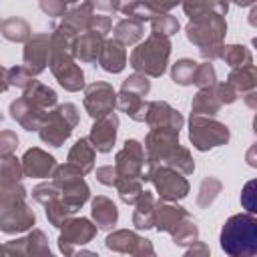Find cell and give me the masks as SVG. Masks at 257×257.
<instances>
[{
	"instance_id": "cell-1",
	"label": "cell",
	"mask_w": 257,
	"mask_h": 257,
	"mask_svg": "<svg viewBox=\"0 0 257 257\" xmlns=\"http://www.w3.org/2000/svg\"><path fill=\"white\" fill-rule=\"evenodd\" d=\"M219 245L229 257H253L257 253V219L253 213L231 215L219 235Z\"/></svg>"
},
{
	"instance_id": "cell-2",
	"label": "cell",
	"mask_w": 257,
	"mask_h": 257,
	"mask_svg": "<svg viewBox=\"0 0 257 257\" xmlns=\"http://www.w3.org/2000/svg\"><path fill=\"white\" fill-rule=\"evenodd\" d=\"M171 38L151 32L143 42H139L128 58V64L135 72H141L149 78H159L165 74L171 58Z\"/></svg>"
},
{
	"instance_id": "cell-3",
	"label": "cell",
	"mask_w": 257,
	"mask_h": 257,
	"mask_svg": "<svg viewBox=\"0 0 257 257\" xmlns=\"http://www.w3.org/2000/svg\"><path fill=\"white\" fill-rule=\"evenodd\" d=\"M78 124V108L72 102L56 104L54 108L46 110L44 120L38 128V137L48 147H62L64 141L70 139L74 126Z\"/></svg>"
},
{
	"instance_id": "cell-4",
	"label": "cell",
	"mask_w": 257,
	"mask_h": 257,
	"mask_svg": "<svg viewBox=\"0 0 257 257\" xmlns=\"http://www.w3.org/2000/svg\"><path fill=\"white\" fill-rule=\"evenodd\" d=\"M231 139V131L225 122L217 120L215 116H205V114H191L189 118V141L191 145L205 153L215 147L227 145Z\"/></svg>"
},
{
	"instance_id": "cell-5",
	"label": "cell",
	"mask_w": 257,
	"mask_h": 257,
	"mask_svg": "<svg viewBox=\"0 0 257 257\" xmlns=\"http://www.w3.org/2000/svg\"><path fill=\"white\" fill-rule=\"evenodd\" d=\"M52 181L58 187V197L76 211L90 199V189L84 181V175L70 163L56 165L52 171Z\"/></svg>"
},
{
	"instance_id": "cell-6",
	"label": "cell",
	"mask_w": 257,
	"mask_h": 257,
	"mask_svg": "<svg viewBox=\"0 0 257 257\" xmlns=\"http://www.w3.org/2000/svg\"><path fill=\"white\" fill-rule=\"evenodd\" d=\"M225 34H227L225 16H221L217 12H209V14H201L197 18H191L185 26L187 40L191 44H195L197 48L223 44Z\"/></svg>"
},
{
	"instance_id": "cell-7",
	"label": "cell",
	"mask_w": 257,
	"mask_h": 257,
	"mask_svg": "<svg viewBox=\"0 0 257 257\" xmlns=\"http://www.w3.org/2000/svg\"><path fill=\"white\" fill-rule=\"evenodd\" d=\"M153 167L155 165L145 155L143 143L137 139H126L122 149L114 157V169H116L118 177H135V179H141L143 183H147Z\"/></svg>"
},
{
	"instance_id": "cell-8",
	"label": "cell",
	"mask_w": 257,
	"mask_h": 257,
	"mask_svg": "<svg viewBox=\"0 0 257 257\" xmlns=\"http://www.w3.org/2000/svg\"><path fill=\"white\" fill-rule=\"evenodd\" d=\"M48 68L58 80V84L68 92H78L84 88V72L76 64V58L70 52L50 48L48 54Z\"/></svg>"
},
{
	"instance_id": "cell-9",
	"label": "cell",
	"mask_w": 257,
	"mask_h": 257,
	"mask_svg": "<svg viewBox=\"0 0 257 257\" xmlns=\"http://www.w3.org/2000/svg\"><path fill=\"white\" fill-rule=\"evenodd\" d=\"M98 227L94 221L86 217H70L62 223L60 235H58V249L64 255H74L78 247L90 243L96 235Z\"/></svg>"
},
{
	"instance_id": "cell-10",
	"label": "cell",
	"mask_w": 257,
	"mask_h": 257,
	"mask_svg": "<svg viewBox=\"0 0 257 257\" xmlns=\"http://www.w3.org/2000/svg\"><path fill=\"white\" fill-rule=\"evenodd\" d=\"M149 181L153 183L157 195L165 201H181L189 195V189H191L185 175L167 165H155Z\"/></svg>"
},
{
	"instance_id": "cell-11",
	"label": "cell",
	"mask_w": 257,
	"mask_h": 257,
	"mask_svg": "<svg viewBox=\"0 0 257 257\" xmlns=\"http://www.w3.org/2000/svg\"><path fill=\"white\" fill-rule=\"evenodd\" d=\"M84 110L90 118H100L114 110L116 106V90L112 84L104 80H94L84 86Z\"/></svg>"
},
{
	"instance_id": "cell-12",
	"label": "cell",
	"mask_w": 257,
	"mask_h": 257,
	"mask_svg": "<svg viewBox=\"0 0 257 257\" xmlns=\"http://www.w3.org/2000/svg\"><path fill=\"white\" fill-rule=\"evenodd\" d=\"M104 245L108 251H114V253H128L135 257H153L155 255L153 243L131 229H116V231L108 233L104 239Z\"/></svg>"
},
{
	"instance_id": "cell-13",
	"label": "cell",
	"mask_w": 257,
	"mask_h": 257,
	"mask_svg": "<svg viewBox=\"0 0 257 257\" xmlns=\"http://www.w3.org/2000/svg\"><path fill=\"white\" fill-rule=\"evenodd\" d=\"M179 133L177 128L169 126H151V131L145 137V155L153 165H161L163 159L177 147L179 143Z\"/></svg>"
},
{
	"instance_id": "cell-14",
	"label": "cell",
	"mask_w": 257,
	"mask_h": 257,
	"mask_svg": "<svg viewBox=\"0 0 257 257\" xmlns=\"http://www.w3.org/2000/svg\"><path fill=\"white\" fill-rule=\"evenodd\" d=\"M36 223V215L32 211V207L24 201H14L10 205H6L4 209H0V231L6 235H18L24 233L28 229H32V225Z\"/></svg>"
},
{
	"instance_id": "cell-15",
	"label": "cell",
	"mask_w": 257,
	"mask_h": 257,
	"mask_svg": "<svg viewBox=\"0 0 257 257\" xmlns=\"http://www.w3.org/2000/svg\"><path fill=\"white\" fill-rule=\"evenodd\" d=\"M48 54H50V34L48 32H36L24 42L22 60H24V66L30 70L32 76L46 70Z\"/></svg>"
},
{
	"instance_id": "cell-16",
	"label": "cell",
	"mask_w": 257,
	"mask_h": 257,
	"mask_svg": "<svg viewBox=\"0 0 257 257\" xmlns=\"http://www.w3.org/2000/svg\"><path fill=\"white\" fill-rule=\"evenodd\" d=\"M116 135H118V116L112 110L100 118H94L88 141L92 143L96 153H110L116 143Z\"/></svg>"
},
{
	"instance_id": "cell-17",
	"label": "cell",
	"mask_w": 257,
	"mask_h": 257,
	"mask_svg": "<svg viewBox=\"0 0 257 257\" xmlns=\"http://www.w3.org/2000/svg\"><path fill=\"white\" fill-rule=\"evenodd\" d=\"M96 10H110L108 0H82L80 4L68 8L60 18V24L70 28L74 34H80L88 30V20Z\"/></svg>"
},
{
	"instance_id": "cell-18",
	"label": "cell",
	"mask_w": 257,
	"mask_h": 257,
	"mask_svg": "<svg viewBox=\"0 0 257 257\" xmlns=\"http://www.w3.org/2000/svg\"><path fill=\"white\" fill-rule=\"evenodd\" d=\"M20 163H22L24 177H30V179H48L52 177V171L56 167V159L38 147L28 149L20 159Z\"/></svg>"
},
{
	"instance_id": "cell-19",
	"label": "cell",
	"mask_w": 257,
	"mask_h": 257,
	"mask_svg": "<svg viewBox=\"0 0 257 257\" xmlns=\"http://www.w3.org/2000/svg\"><path fill=\"white\" fill-rule=\"evenodd\" d=\"M8 112H10V116H12L24 131H30V133H32V131L38 133V128H40V124H42V120H44V114H46L44 108L36 106V104L30 102L26 96H18L16 100H12Z\"/></svg>"
},
{
	"instance_id": "cell-20",
	"label": "cell",
	"mask_w": 257,
	"mask_h": 257,
	"mask_svg": "<svg viewBox=\"0 0 257 257\" xmlns=\"http://www.w3.org/2000/svg\"><path fill=\"white\" fill-rule=\"evenodd\" d=\"M145 122L149 126H169V128L181 131L183 124H185V118L169 102H165V100H151V102H147Z\"/></svg>"
},
{
	"instance_id": "cell-21",
	"label": "cell",
	"mask_w": 257,
	"mask_h": 257,
	"mask_svg": "<svg viewBox=\"0 0 257 257\" xmlns=\"http://www.w3.org/2000/svg\"><path fill=\"white\" fill-rule=\"evenodd\" d=\"M4 247H6V255H48L50 257L48 239L40 229H32L26 237L8 241Z\"/></svg>"
},
{
	"instance_id": "cell-22",
	"label": "cell",
	"mask_w": 257,
	"mask_h": 257,
	"mask_svg": "<svg viewBox=\"0 0 257 257\" xmlns=\"http://www.w3.org/2000/svg\"><path fill=\"white\" fill-rule=\"evenodd\" d=\"M185 217H189V211L181 207L177 201H155V229L163 233H171Z\"/></svg>"
},
{
	"instance_id": "cell-23",
	"label": "cell",
	"mask_w": 257,
	"mask_h": 257,
	"mask_svg": "<svg viewBox=\"0 0 257 257\" xmlns=\"http://www.w3.org/2000/svg\"><path fill=\"white\" fill-rule=\"evenodd\" d=\"M100 68L104 72H110V74H118L124 70L126 66V50L124 46L114 40V38H104L102 40V46L98 50V56H96Z\"/></svg>"
},
{
	"instance_id": "cell-24",
	"label": "cell",
	"mask_w": 257,
	"mask_h": 257,
	"mask_svg": "<svg viewBox=\"0 0 257 257\" xmlns=\"http://www.w3.org/2000/svg\"><path fill=\"white\" fill-rule=\"evenodd\" d=\"M102 40H104V36L94 30H84V32L76 34L74 46H72V56L80 62H94L98 56V50L102 46Z\"/></svg>"
},
{
	"instance_id": "cell-25",
	"label": "cell",
	"mask_w": 257,
	"mask_h": 257,
	"mask_svg": "<svg viewBox=\"0 0 257 257\" xmlns=\"http://www.w3.org/2000/svg\"><path fill=\"white\" fill-rule=\"evenodd\" d=\"M94 159H96V151L92 147V143L88 141V137H80L68 151L66 163L74 165L82 175L92 173L94 169Z\"/></svg>"
},
{
	"instance_id": "cell-26",
	"label": "cell",
	"mask_w": 257,
	"mask_h": 257,
	"mask_svg": "<svg viewBox=\"0 0 257 257\" xmlns=\"http://www.w3.org/2000/svg\"><path fill=\"white\" fill-rule=\"evenodd\" d=\"M90 215H92V221L98 229H112L118 221V209L116 205L112 203V199L104 197V195H96L92 201H90Z\"/></svg>"
},
{
	"instance_id": "cell-27",
	"label": "cell",
	"mask_w": 257,
	"mask_h": 257,
	"mask_svg": "<svg viewBox=\"0 0 257 257\" xmlns=\"http://www.w3.org/2000/svg\"><path fill=\"white\" fill-rule=\"evenodd\" d=\"M133 225L139 231H149L155 227V195L145 191L139 195L133 211Z\"/></svg>"
},
{
	"instance_id": "cell-28",
	"label": "cell",
	"mask_w": 257,
	"mask_h": 257,
	"mask_svg": "<svg viewBox=\"0 0 257 257\" xmlns=\"http://www.w3.org/2000/svg\"><path fill=\"white\" fill-rule=\"evenodd\" d=\"M116 106L128 118H133L137 122H145V114H147V100H145V96L120 88L116 92Z\"/></svg>"
},
{
	"instance_id": "cell-29",
	"label": "cell",
	"mask_w": 257,
	"mask_h": 257,
	"mask_svg": "<svg viewBox=\"0 0 257 257\" xmlns=\"http://www.w3.org/2000/svg\"><path fill=\"white\" fill-rule=\"evenodd\" d=\"M22 96H26L30 102H34L36 106H40V108H44V110L54 108L56 102H58V96H56L54 88H50L48 84H44V82H40V80H36V78H32V80L26 84Z\"/></svg>"
},
{
	"instance_id": "cell-30",
	"label": "cell",
	"mask_w": 257,
	"mask_h": 257,
	"mask_svg": "<svg viewBox=\"0 0 257 257\" xmlns=\"http://www.w3.org/2000/svg\"><path fill=\"white\" fill-rule=\"evenodd\" d=\"M221 100L217 96V90H215V84L213 86H205V88H199L197 94L193 96V102H191V114H205V116H215L221 108Z\"/></svg>"
},
{
	"instance_id": "cell-31",
	"label": "cell",
	"mask_w": 257,
	"mask_h": 257,
	"mask_svg": "<svg viewBox=\"0 0 257 257\" xmlns=\"http://www.w3.org/2000/svg\"><path fill=\"white\" fill-rule=\"evenodd\" d=\"M112 36L114 40H118L122 46H131V44H137L143 36H145V22L137 20V18H122L114 24V30H112Z\"/></svg>"
},
{
	"instance_id": "cell-32",
	"label": "cell",
	"mask_w": 257,
	"mask_h": 257,
	"mask_svg": "<svg viewBox=\"0 0 257 257\" xmlns=\"http://www.w3.org/2000/svg\"><path fill=\"white\" fill-rule=\"evenodd\" d=\"M227 82L239 94H245L249 90H255L257 88V68H255V64H245V66L231 68V72L227 76Z\"/></svg>"
},
{
	"instance_id": "cell-33",
	"label": "cell",
	"mask_w": 257,
	"mask_h": 257,
	"mask_svg": "<svg viewBox=\"0 0 257 257\" xmlns=\"http://www.w3.org/2000/svg\"><path fill=\"white\" fill-rule=\"evenodd\" d=\"M181 6L185 10V14L191 18H197L201 14H209V12H217L221 16H225L229 12V2L227 0H181Z\"/></svg>"
},
{
	"instance_id": "cell-34",
	"label": "cell",
	"mask_w": 257,
	"mask_h": 257,
	"mask_svg": "<svg viewBox=\"0 0 257 257\" xmlns=\"http://www.w3.org/2000/svg\"><path fill=\"white\" fill-rule=\"evenodd\" d=\"M0 32H2V36L6 40H10V42H22V44L32 36L30 24L24 18H20V16H12V18L2 20Z\"/></svg>"
},
{
	"instance_id": "cell-35",
	"label": "cell",
	"mask_w": 257,
	"mask_h": 257,
	"mask_svg": "<svg viewBox=\"0 0 257 257\" xmlns=\"http://www.w3.org/2000/svg\"><path fill=\"white\" fill-rule=\"evenodd\" d=\"M161 165H167V167H171V169L183 173L185 177H187V175H193V171H195L193 155H191V151H189L187 147H183V145H177V147L163 159Z\"/></svg>"
},
{
	"instance_id": "cell-36",
	"label": "cell",
	"mask_w": 257,
	"mask_h": 257,
	"mask_svg": "<svg viewBox=\"0 0 257 257\" xmlns=\"http://www.w3.org/2000/svg\"><path fill=\"white\" fill-rule=\"evenodd\" d=\"M108 6L112 12H120L126 14L131 18H137L141 22H149L151 18V10L143 4V0H108Z\"/></svg>"
},
{
	"instance_id": "cell-37",
	"label": "cell",
	"mask_w": 257,
	"mask_h": 257,
	"mask_svg": "<svg viewBox=\"0 0 257 257\" xmlns=\"http://www.w3.org/2000/svg\"><path fill=\"white\" fill-rule=\"evenodd\" d=\"M219 58L225 60V64L231 66V68L253 64V54L243 44H223V50H221V56Z\"/></svg>"
},
{
	"instance_id": "cell-38",
	"label": "cell",
	"mask_w": 257,
	"mask_h": 257,
	"mask_svg": "<svg viewBox=\"0 0 257 257\" xmlns=\"http://www.w3.org/2000/svg\"><path fill=\"white\" fill-rule=\"evenodd\" d=\"M44 211H46V219H48V223H50L52 227H56V229H60L62 223H64L66 219H70V217L76 213V209H72L70 205H66L60 197L48 201V203L44 205Z\"/></svg>"
},
{
	"instance_id": "cell-39",
	"label": "cell",
	"mask_w": 257,
	"mask_h": 257,
	"mask_svg": "<svg viewBox=\"0 0 257 257\" xmlns=\"http://www.w3.org/2000/svg\"><path fill=\"white\" fill-rule=\"evenodd\" d=\"M173 243L177 247H189L195 241H199V227L195 225V221L191 217H185L173 231H171Z\"/></svg>"
},
{
	"instance_id": "cell-40",
	"label": "cell",
	"mask_w": 257,
	"mask_h": 257,
	"mask_svg": "<svg viewBox=\"0 0 257 257\" xmlns=\"http://www.w3.org/2000/svg\"><path fill=\"white\" fill-rule=\"evenodd\" d=\"M116 193H118V199L124 203V205H135L139 195L143 193V181L141 179H135V177H118L116 181Z\"/></svg>"
},
{
	"instance_id": "cell-41",
	"label": "cell",
	"mask_w": 257,
	"mask_h": 257,
	"mask_svg": "<svg viewBox=\"0 0 257 257\" xmlns=\"http://www.w3.org/2000/svg\"><path fill=\"white\" fill-rule=\"evenodd\" d=\"M197 60L193 58H181L171 66V78L173 82L181 84V86H191L193 78H195V70H197Z\"/></svg>"
},
{
	"instance_id": "cell-42",
	"label": "cell",
	"mask_w": 257,
	"mask_h": 257,
	"mask_svg": "<svg viewBox=\"0 0 257 257\" xmlns=\"http://www.w3.org/2000/svg\"><path fill=\"white\" fill-rule=\"evenodd\" d=\"M149 22H151L153 32L163 34V36H169V38H171L173 34H177L179 28H181L179 20H177L173 14H169V12H153L151 18H149Z\"/></svg>"
},
{
	"instance_id": "cell-43",
	"label": "cell",
	"mask_w": 257,
	"mask_h": 257,
	"mask_svg": "<svg viewBox=\"0 0 257 257\" xmlns=\"http://www.w3.org/2000/svg\"><path fill=\"white\" fill-rule=\"evenodd\" d=\"M223 189V183L217 179V177H205L199 185V193H197V205L199 207H209L215 203V199L219 197Z\"/></svg>"
},
{
	"instance_id": "cell-44",
	"label": "cell",
	"mask_w": 257,
	"mask_h": 257,
	"mask_svg": "<svg viewBox=\"0 0 257 257\" xmlns=\"http://www.w3.org/2000/svg\"><path fill=\"white\" fill-rule=\"evenodd\" d=\"M26 199V189L22 183H10L0 175V209L14 201H24Z\"/></svg>"
},
{
	"instance_id": "cell-45",
	"label": "cell",
	"mask_w": 257,
	"mask_h": 257,
	"mask_svg": "<svg viewBox=\"0 0 257 257\" xmlns=\"http://www.w3.org/2000/svg\"><path fill=\"white\" fill-rule=\"evenodd\" d=\"M0 161H2V163H0V175H2L6 181H10V183H20L22 177H24L20 159H16L14 155H8V157H4V159H0Z\"/></svg>"
},
{
	"instance_id": "cell-46",
	"label": "cell",
	"mask_w": 257,
	"mask_h": 257,
	"mask_svg": "<svg viewBox=\"0 0 257 257\" xmlns=\"http://www.w3.org/2000/svg\"><path fill=\"white\" fill-rule=\"evenodd\" d=\"M120 88H122V90L137 92V94H141V96H147V94L151 92V80H149V76H145V74H141V72H135V74H131V76H126V78L122 80Z\"/></svg>"
},
{
	"instance_id": "cell-47",
	"label": "cell",
	"mask_w": 257,
	"mask_h": 257,
	"mask_svg": "<svg viewBox=\"0 0 257 257\" xmlns=\"http://www.w3.org/2000/svg\"><path fill=\"white\" fill-rule=\"evenodd\" d=\"M215 82H217V72H215V66H213L209 60H205V62L197 64L193 84H197L199 88H205V86H213Z\"/></svg>"
},
{
	"instance_id": "cell-48",
	"label": "cell",
	"mask_w": 257,
	"mask_h": 257,
	"mask_svg": "<svg viewBox=\"0 0 257 257\" xmlns=\"http://www.w3.org/2000/svg\"><path fill=\"white\" fill-rule=\"evenodd\" d=\"M56 197H58V187H56L54 181L38 183V185L32 189V199H34L36 203L46 205L48 201H52V199H56Z\"/></svg>"
},
{
	"instance_id": "cell-49",
	"label": "cell",
	"mask_w": 257,
	"mask_h": 257,
	"mask_svg": "<svg viewBox=\"0 0 257 257\" xmlns=\"http://www.w3.org/2000/svg\"><path fill=\"white\" fill-rule=\"evenodd\" d=\"M34 76L30 74V70L26 68V66H20V64H16V66H12V68H8V82H10V86H16V88H26V84L32 80Z\"/></svg>"
},
{
	"instance_id": "cell-50",
	"label": "cell",
	"mask_w": 257,
	"mask_h": 257,
	"mask_svg": "<svg viewBox=\"0 0 257 257\" xmlns=\"http://www.w3.org/2000/svg\"><path fill=\"white\" fill-rule=\"evenodd\" d=\"M18 149V137L14 131H0V159L14 155Z\"/></svg>"
},
{
	"instance_id": "cell-51",
	"label": "cell",
	"mask_w": 257,
	"mask_h": 257,
	"mask_svg": "<svg viewBox=\"0 0 257 257\" xmlns=\"http://www.w3.org/2000/svg\"><path fill=\"white\" fill-rule=\"evenodd\" d=\"M110 28H112V20H110V16H106L102 12H94L88 20V30H94L102 36H106L110 32Z\"/></svg>"
},
{
	"instance_id": "cell-52",
	"label": "cell",
	"mask_w": 257,
	"mask_h": 257,
	"mask_svg": "<svg viewBox=\"0 0 257 257\" xmlns=\"http://www.w3.org/2000/svg\"><path fill=\"white\" fill-rule=\"evenodd\" d=\"M94 175H96V181L100 185H106V187H114L116 181H118V173H116L114 165H102V167L96 169Z\"/></svg>"
},
{
	"instance_id": "cell-53",
	"label": "cell",
	"mask_w": 257,
	"mask_h": 257,
	"mask_svg": "<svg viewBox=\"0 0 257 257\" xmlns=\"http://www.w3.org/2000/svg\"><path fill=\"white\" fill-rule=\"evenodd\" d=\"M38 6L46 16L52 18L62 16L66 12V0H38Z\"/></svg>"
},
{
	"instance_id": "cell-54",
	"label": "cell",
	"mask_w": 257,
	"mask_h": 257,
	"mask_svg": "<svg viewBox=\"0 0 257 257\" xmlns=\"http://www.w3.org/2000/svg\"><path fill=\"white\" fill-rule=\"evenodd\" d=\"M215 90H217V96H219L221 104H233L239 98V92L229 82H215Z\"/></svg>"
},
{
	"instance_id": "cell-55",
	"label": "cell",
	"mask_w": 257,
	"mask_h": 257,
	"mask_svg": "<svg viewBox=\"0 0 257 257\" xmlns=\"http://www.w3.org/2000/svg\"><path fill=\"white\" fill-rule=\"evenodd\" d=\"M241 205L247 209V213H255L257 211V203H255V181H249L243 191H241Z\"/></svg>"
},
{
	"instance_id": "cell-56",
	"label": "cell",
	"mask_w": 257,
	"mask_h": 257,
	"mask_svg": "<svg viewBox=\"0 0 257 257\" xmlns=\"http://www.w3.org/2000/svg\"><path fill=\"white\" fill-rule=\"evenodd\" d=\"M143 4L151 12H171L181 4V0H143Z\"/></svg>"
},
{
	"instance_id": "cell-57",
	"label": "cell",
	"mask_w": 257,
	"mask_h": 257,
	"mask_svg": "<svg viewBox=\"0 0 257 257\" xmlns=\"http://www.w3.org/2000/svg\"><path fill=\"white\" fill-rule=\"evenodd\" d=\"M185 255H187V257H197V255L205 257V255H209V247H207L205 243H201V241H195L193 245L187 247V253H185Z\"/></svg>"
},
{
	"instance_id": "cell-58",
	"label": "cell",
	"mask_w": 257,
	"mask_h": 257,
	"mask_svg": "<svg viewBox=\"0 0 257 257\" xmlns=\"http://www.w3.org/2000/svg\"><path fill=\"white\" fill-rule=\"evenodd\" d=\"M10 88V82H8V68L0 66V92H6Z\"/></svg>"
},
{
	"instance_id": "cell-59",
	"label": "cell",
	"mask_w": 257,
	"mask_h": 257,
	"mask_svg": "<svg viewBox=\"0 0 257 257\" xmlns=\"http://www.w3.org/2000/svg\"><path fill=\"white\" fill-rule=\"evenodd\" d=\"M245 102H247V106L249 108H257V100H255V90H249V92H245Z\"/></svg>"
},
{
	"instance_id": "cell-60",
	"label": "cell",
	"mask_w": 257,
	"mask_h": 257,
	"mask_svg": "<svg viewBox=\"0 0 257 257\" xmlns=\"http://www.w3.org/2000/svg\"><path fill=\"white\" fill-rule=\"evenodd\" d=\"M227 2H235L237 6H243V8H245V6H253V4H255V0H227Z\"/></svg>"
},
{
	"instance_id": "cell-61",
	"label": "cell",
	"mask_w": 257,
	"mask_h": 257,
	"mask_svg": "<svg viewBox=\"0 0 257 257\" xmlns=\"http://www.w3.org/2000/svg\"><path fill=\"white\" fill-rule=\"evenodd\" d=\"M249 16H251V18H249V22H251V24H255V16H257V8H255V6L251 8V14H249Z\"/></svg>"
},
{
	"instance_id": "cell-62",
	"label": "cell",
	"mask_w": 257,
	"mask_h": 257,
	"mask_svg": "<svg viewBox=\"0 0 257 257\" xmlns=\"http://www.w3.org/2000/svg\"><path fill=\"white\" fill-rule=\"evenodd\" d=\"M0 255H6V247L4 245H0Z\"/></svg>"
},
{
	"instance_id": "cell-63",
	"label": "cell",
	"mask_w": 257,
	"mask_h": 257,
	"mask_svg": "<svg viewBox=\"0 0 257 257\" xmlns=\"http://www.w3.org/2000/svg\"><path fill=\"white\" fill-rule=\"evenodd\" d=\"M76 2H80V0H66V4H76Z\"/></svg>"
},
{
	"instance_id": "cell-64",
	"label": "cell",
	"mask_w": 257,
	"mask_h": 257,
	"mask_svg": "<svg viewBox=\"0 0 257 257\" xmlns=\"http://www.w3.org/2000/svg\"><path fill=\"white\" fill-rule=\"evenodd\" d=\"M0 24H2V22H0Z\"/></svg>"
}]
</instances>
